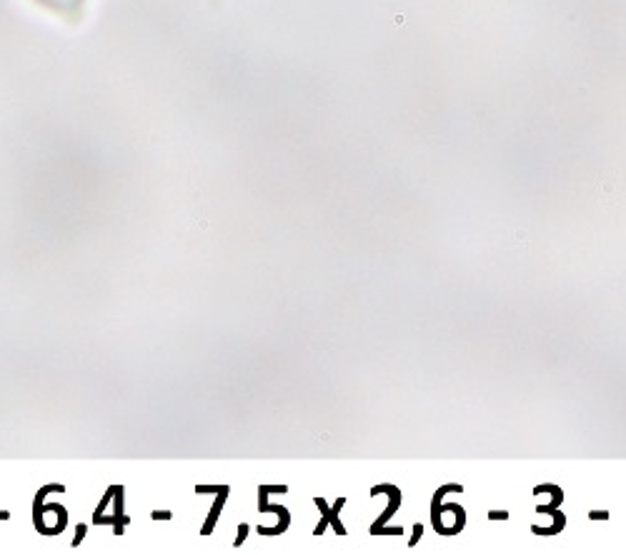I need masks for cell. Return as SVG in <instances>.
<instances>
[{"instance_id": "obj_1", "label": "cell", "mask_w": 626, "mask_h": 555, "mask_svg": "<svg viewBox=\"0 0 626 555\" xmlns=\"http://www.w3.org/2000/svg\"><path fill=\"white\" fill-rule=\"evenodd\" d=\"M36 6L45 8V10L56 13L58 18H66V20H78L86 10V3L88 0H33Z\"/></svg>"}]
</instances>
